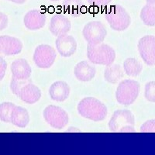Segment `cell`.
I'll return each mask as SVG.
<instances>
[{"label": "cell", "instance_id": "1", "mask_svg": "<svg viewBox=\"0 0 155 155\" xmlns=\"http://www.w3.org/2000/svg\"><path fill=\"white\" fill-rule=\"evenodd\" d=\"M78 111L82 117L95 122L105 120L108 113L106 106L93 97H86L81 100L78 105Z\"/></svg>", "mask_w": 155, "mask_h": 155}, {"label": "cell", "instance_id": "2", "mask_svg": "<svg viewBox=\"0 0 155 155\" xmlns=\"http://www.w3.org/2000/svg\"><path fill=\"white\" fill-rule=\"evenodd\" d=\"M87 57L91 63L99 65H110L116 59V51L106 44H88Z\"/></svg>", "mask_w": 155, "mask_h": 155}, {"label": "cell", "instance_id": "3", "mask_svg": "<svg viewBox=\"0 0 155 155\" xmlns=\"http://www.w3.org/2000/svg\"><path fill=\"white\" fill-rule=\"evenodd\" d=\"M109 129L114 133L135 132V117L128 109H119L113 113L109 124Z\"/></svg>", "mask_w": 155, "mask_h": 155}, {"label": "cell", "instance_id": "4", "mask_svg": "<svg viewBox=\"0 0 155 155\" xmlns=\"http://www.w3.org/2000/svg\"><path fill=\"white\" fill-rule=\"evenodd\" d=\"M105 17L110 27L116 31L127 30L131 23L130 16L127 10L120 5L108 6L105 12Z\"/></svg>", "mask_w": 155, "mask_h": 155}, {"label": "cell", "instance_id": "5", "mask_svg": "<svg viewBox=\"0 0 155 155\" xmlns=\"http://www.w3.org/2000/svg\"><path fill=\"white\" fill-rule=\"evenodd\" d=\"M140 85L135 80L127 79L119 84L116 92V98L120 105L130 106L137 99Z\"/></svg>", "mask_w": 155, "mask_h": 155}, {"label": "cell", "instance_id": "6", "mask_svg": "<svg viewBox=\"0 0 155 155\" xmlns=\"http://www.w3.org/2000/svg\"><path fill=\"white\" fill-rule=\"evenodd\" d=\"M43 115L45 121L53 128L61 130L68 124V115L59 106H48L44 109Z\"/></svg>", "mask_w": 155, "mask_h": 155}, {"label": "cell", "instance_id": "7", "mask_svg": "<svg viewBox=\"0 0 155 155\" xmlns=\"http://www.w3.org/2000/svg\"><path fill=\"white\" fill-rule=\"evenodd\" d=\"M82 35L88 44H99L105 40L107 31L103 23L99 21H92L84 27Z\"/></svg>", "mask_w": 155, "mask_h": 155}, {"label": "cell", "instance_id": "8", "mask_svg": "<svg viewBox=\"0 0 155 155\" xmlns=\"http://www.w3.org/2000/svg\"><path fill=\"white\" fill-rule=\"evenodd\" d=\"M57 53L54 48L48 44H41L34 51V61L40 68H49L53 65L56 59Z\"/></svg>", "mask_w": 155, "mask_h": 155}, {"label": "cell", "instance_id": "9", "mask_svg": "<svg viewBox=\"0 0 155 155\" xmlns=\"http://www.w3.org/2000/svg\"><path fill=\"white\" fill-rule=\"evenodd\" d=\"M138 51L146 64L155 65V37L147 35L138 41Z\"/></svg>", "mask_w": 155, "mask_h": 155}, {"label": "cell", "instance_id": "10", "mask_svg": "<svg viewBox=\"0 0 155 155\" xmlns=\"http://www.w3.org/2000/svg\"><path fill=\"white\" fill-rule=\"evenodd\" d=\"M23 43L18 38L10 36H0V54L12 56L19 54L23 50Z\"/></svg>", "mask_w": 155, "mask_h": 155}, {"label": "cell", "instance_id": "11", "mask_svg": "<svg viewBox=\"0 0 155 155\" xmlns=\"http://www.w3.org/2000/svg\"><path fill=\"white\" fill-rule=\"evenodd\" d=\"M55 44L58 53L65 58L72 56L77 50L75 39L72 36L67 35V34L58 36Z\"/></svg>", "mask_w": 155, "mask_h": 155}, {"label": "cell", "instance_id": "12", "mask_svg": "<svg viewBox=\"0 0 155 155\" xmlns=\"http://www.w3.org/2000/svg\"><path fill=\"white\" fill-rule=\"evenodd\" d=\"M25 27L30 30L43 28L46 23V15L39 9H32L27 12L23 19Z\"/></svg>", "mask_w": 155, "mask_h": 155}, {"label": "cell", "instance_id": "13", "mask_svg": "<svg viewBox=\"0 0 155 155\" xmlns=\"http://www.w3.org/2000/svg\"><path fill=\"white\" fill-rule=\"evenodd\" d=\"M71 24L65 16L61 14L54 15L50 21L49 30L54 36H61L68 34L71 30Z\"/></svg>", "mask_w": 155, "mask_h": 155}, {"label": "cell", "instance_id": "14", "mask_svg": "<svg viewBox=\"0 0 155 155\" xmlns=\"http://www.w3.org/2000/svg\"><path fill=\"white\" fill-rule=\"evenodd\" d=\"M18 97L27 104H34L41 98V91L31 81L22 87Z\"/></svg>", "mask_w": 155, "mask_h": 155}, {"label": "cell", "instance_id": "15", "mask_svg": "<svg viewBox=\"0 0 155 155\" xmlns=\"http://www.w3.org/2000/svg\"><path fill=\"white\" fill-rule=\"evenodd\" d=\"M11 71L12 78L17 80L30 79L32 73V69L27 60L19 58L15 60L11 64Z\"/></svg>", "mask_w": 155, "mask_h": 155}, {"label": "cell", "instance_id": "16", "mask_svg": "<svg viewBox=\"0 0 155 155\" xmlns=\"http://www.w3.org/2000/svg\"><path fill=\"white\" fill-rule=\"evenodd\" d=\"M70 94V87L65 81H58L53 83L49 89L51 99L56 102H64L68 98Z\"/></svg>", "mask_w": 155, "mask_h": 155}, {"label": "cell", "instance_id": "17", "mask_svg": "<svg viewBox=\"0 0 155 155\" xmlns=\"http://www.w3.org/2000/svg\"><path fill=\"white\" fill-rule=\"evenodd\" d=\"M74 72L78 80L81 81H89L95 78L96 69L87 61H82L77 64L74 68Z\"/></svg>", "mask_w": 155, "mask_h": 155}, {"label": "cell", "instance_id": "18", "mask_svg": "<svg viewBox=\"0 0 155 155\" xmlns=\"http://www.w3.org/2000/svg\"><path fill=\"white\" fill-rule=\"evenodd\" d=\"M10 123L20 128H25L30 123L28 111L22 106H15L12 111Z\"/></svg>", "mask_w": 155, "mask_h": 155}, {"label": "cell", "instance_id": "19", "mask_svg": "<svg viewBox=\"0 0 155 155\" xmlns=\"http://www.w3.org/2000/svg\"><path fill=\"white\" fill-rule=\"evenodd\" d=\"M63 8L66 13L74 17L81 16L86 12L82 0H64Z\"/></svg>", "mask_w": 155, "mask_h": 155}, {"label": "cell", "instance_id": "20", "mask_svg": "<svg viewBox=\"0 0 155 155\" xmlns=\"http://www.w3.org/2000/svg\"><path fill=\"white\" fill-rule=\"evenodd\" d=\"M124 77V71L120 64H110L105 69L104 78L111 84H116Z\"/></svg>", "mask_w": 155, "mask_h": 155}, {"label": "cell", "instance_id": "21", "mask_svg": "<svg viewBox=\"0 0 155 155\" xmlns=\"http://www.w3.org/2000/svg\"><path fill=\"white\" fill-rule=\"evenodd\" d=\"M124 69L127 75L130 77H136L140 74L143 70V66L139 61L135 58H130L124 61Z\"/></svg>", "mask_w": 155, "mask_h": 155}, {"label": "cell", "instance_id": "22", "mask_svg": "<svg viewBox=\"0 0 155 155\" xmlns=\"http://www.w3.org/2000/svg\"><path fill=\"white\" fill-rule=\"evenodd\" d=\"M140 19L148 27H155V4H148L142 8Z\"/></svg>", "mask_w": 155, "mask_h": 155}, {"label": "cell", "instance_id": "23", "mask_svg": "<svg viewBox=\"0 0 155 155\" xmlns=\"http://www.w3.org/2000/svg\"><path fill=\"white\" fill-rule=\"evenodd\" d=\"M15 105L12 102H5L0 104V120L4 123H10L11 114Z\"/></svg>", "mask_w": 155, "mask_h": 155}, {"label": "cell", "instance_id": "24", "mask_svg": "<svg viewBox=\"0 0 155 155\" xmlns=\"http://www.w3.org/2000/svg\"><path fill=\"white\" fill-rule=\"evenodd\" d=\"M145 99L150 102H155V81L147 82L145 85Z\"/></svg>", "mask_w": 155, "mask_h": 155}, {"label": "cell", "instance_id": "25", "mask_svg": "<svg viewBox=\"0 0 155 155\" xmlns=\"http://www.w3.org/2000/svg\"><path fill=\"white\" fill-rule=\"evenodd\" d=\"M30 81H31V80H17L14 78H12L10 82V88L12 90V93L15 94L16 96H18L22 87L26 85L27 83L30 82Z\"/></svg>", "mask_w": 155, "mask_h": 155}, {"label": "cell", "instance_id": "26", "mask_svg": "<svg viewBox=\"0 0 155 155\" xmlns=\"http://www.w3.org/2000/svg\"><path fill=\"white\" fill-rule=\"evenodd\" d=\"M141 133H155V119L147 120L141 126Z\"/></svg>", "mask_w": 155, "mask_h": 155}, {"label": "cell", "instance_id": "27", "mask_svg": "<svg viewBox=\"0 0 155 155\" xmlns=\"http://www.w3.org/2000/svg\"><path fill=\"white\" fill-rule=\"evenodd\" d=\"M90 5L94 6H99V7H103L106 6L111 2L112 0H87Z\"/></svg>", "mask_w": 155, "mask_h": 155}, {"label": "cell", "instance_id": "28", "mask_svg": "<svg viewBox=\"0 0 155 155\" xmlns=\"http://www.w3.org/2000/svg\"><path fill=\"white\" fill-rule=\"evenodd\" d=\"M6 69H7V63L3 58L0 57V81H2L5 77Z\"/></svg>", "mask_w": 155, "mask_h": 155}, {"label": "cell", "instance_id": "29", "mask_svg": "<svg viewBox=\"0 0 155 155\" xmlns=\"http://www.w3.org/2000/svg\"><path fill=\"white\" fill-rule=\"evenodd\" d=\"M8 22H9L8 16L3 12H0V31L5 30L7 27Z\"/></svg>", "mask_w": 155, "mask_h": 155}, {"label": "cell", "instance_id": "30", "mask_svg": "<svg viewBox=\"0 0 155 155\" xmlns=\"http://www.w3.org/2000/svg\"><path fill=\"white\" fill-rule=\"evenodd\" d=\"M9 1H11V2L16 4H23L27 0H9Z\"/></svg>", "mask_w": 155, "mask_h": 155}, {"label": "cell", "instance_id": "31", "mask_svg": "<svg viewBox=\"0 0 155 155\" xmlns=\"http://www.w3.org/2000/svg\"><path fill=\"white\" fill-rule=\"evenodd\" d=\"M146 2L148 4H155V0H146Z\"/></svg>", "mask_w": 155, "mask_h": 155}, {"label": "cell", "instance_id": "32", "mask_svg": "<svg viewBox=\"0 0 155 155\" xmlns=\"http://www.w3.org/2000/svg\"><path fill=\"white\" fill-rule=\"evenodd\" d=\"M51 1H53V2H56V1H58V0H51Z\"/></svg>", "mask_w": 155, "mask_h": 155}]
</instances>
